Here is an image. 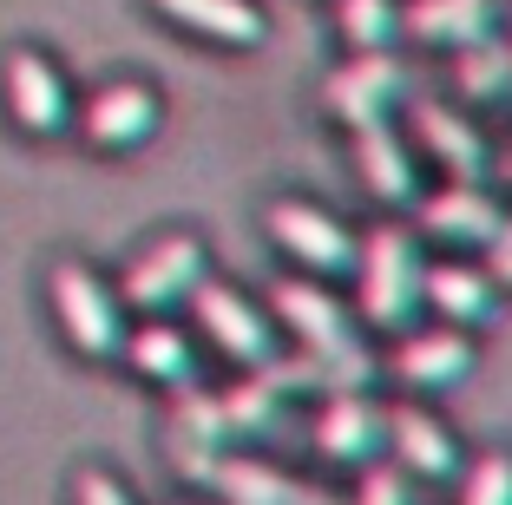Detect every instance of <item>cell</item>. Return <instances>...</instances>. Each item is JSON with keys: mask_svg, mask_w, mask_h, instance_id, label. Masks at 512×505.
<instances>
[{"mask_svg": "<svg viewBox=\"0 0 512 505\" xmlns=\"http://www.w3.org/2000/svg\"><path fill=\"white\" fill-rule=\"evenodd\" d=\"M421 276H427V250L414 223H375L355 250V322L375 335H401L407 322H421Z\"/></svg>", "mask_w": 512, "mask_h": 505, "instance_id": "6da1fadb", "label": "cell"}, {"mask_svg": "<svg viewBox=\"0 0 512 505\" xmlns=\"http://www.w3.org/2000/svg\"><path fill=\"white\" fill-rule=\"evenodd\" d=\"M46 302H53V322H60L66 348L79 361H119L125 348V302L119 283H106L92 263L79 256H60L53 276H46Z\"/></svg>", "mask_w": 512, "mask_h": 505, "instance_id": "7a4b0ae2", "label": "cell"}, {"mask_svg": "<svg viewBox=\"0 0 512 505\" xmlns=\"http://www.w3.org/2000/svg\"><path fill=\"white\" fill-rule=\"evenodd\" d=\"M184 309H191V335H197V342L217 348V355H224L230 368H243V374L263 368V361L283 348L276 315L263 309L256 296L230 289V283H211V276H204V283L191 289V302H184Z\"/></svg>", "mask_w": 512, "mask_h": 505, "instance_id": "3957f363", "label": "cell"}, {"mask_svg": "<svg viewBox=\"0 0 512 505\" xmlns=\"http://www.w3.org/2000/svg\"><path fill=\"white\" fill-rule=\"evenodd\" d=\"M204 276H211V250L191 230H171V237L145 243L119 269V302H125V315H171V309L191 302V289Z\"/></svg>", "mask_w": 512, "mask_h": 505, "instance_id": "277c9868", "label": "cell"}, {"mask_svg": "<svg viewBox=\"0 0 512 505\" xmlns=\"http://www.w3.org/2000/svg\"><path fill=\"white\" fill-rule=\"evenodd\" d=\"M263 230H270V243L302 276H348V269H355V250H362V230L342 223L335 210L309 204V197H276V204L263 210Z\"/></svg>", "mask_w": 512, "mask_h": 505, "instance_id": "5b68a950", "label": "cell"}, {"mask_svg": "<svg viewBox=\"0 0 512 505\" xmlns=\"http://www.w3.org/2000/svg\"><path fill=\"white\" fill-rule=\"evenodd\" d=\"M407 99H414V79H407V66L394 60V46L388 53H348V60L322 79V105H329V119L348 125V132L394 119Z\"/></svg>", "mask_w": 512, "mask_h": 505, "instance_id": "8992f818", "label": "cell"}, {"mask_svg": "<svg viewBox=\"0 0 512 505\" xmlns=\"http://www.w3.org/2000/svg\"><path fill=\"white\" fill-rule=\"evenodd\" d=\"M381 368L394 374L401 387H414V394H447V387L473 381V368H480V342H473V328H453V322H407L401 335H394L388 361Z\"/></svg>", "mask_w": 512, "mask_h": 505, "instance_id": "52a82bcc", "label": "cell"}, {"mask_svg": "<svg viewBox=\"0 0 512 505\" xmlns=\"http://www.w3.org/2000/svg\"><path fill=\"white\" fill-rule=\"evenodd\" d=\"M302 433H309L322 466H348V473H355V466L388 453V407H381L368 387H342V394H322Z\"/></svg>", "mask_w": 512, "mask_h": 505, "instance_id": "ba28073f", "label": "cell"}, {"mask_svg": "<svg viewBox=\"0 0 512 505\" xmlns=\"http://www.w3.org/2000/svg\"><path fill=\"white\" fill-rule=\"evenodd\" d=\"M0 92H7V119L27 138H66L73 132V86L40 46H14L0 60Z\"/></svg>", "mask_w": 512, "mask_h": 505, "instance_id": "9c48e42d", "label": "cell"}, {"mask_svg": "<svg viewBox=\"0 0 512 505\" xmlns=\"http://www.w3.org/2000/svg\"><path fill=\"white\" fill-rule=\"evenodd\" d=\"M263 309L276 315V328L289 335V348H322V355H329V348L362 342L355 309H348L322 276H283V283H270V302H263Z\"/></svg>", "mask_w": 512, "mask_h": 505, "instance_id": "30bf717a", "label": "cell"}, {"mask_svg": "<svg viewBox=\"0 0 512 505\" xmlns=\"http://www.w3.org/2000/svg\"><path fill=\"white\" fill-rule=\"evenodd\" d=\"M73 125L92 151H112V158H119V151H138V145L158 138L165 99H158L145 79H106L86 105H73Z\"/></svg>", "mask_w": 512, "mask_h": 505, "instance_id": "8fae6325", "label": "cell"}, {"mask_svg": "<svg viewBox=\"0 0 512 505\" xmlns=\"http://www.w3.org/2000/svg\"><path fill=\"white\" fill-rule=\"evenodd\" d=\"M401 112H407V145L421 151V164H434L447 178H493V145L467 112H453L427 92H414Z\"/></svg>", "mask_w": 512, "mask_h": 505, "instance_id": "7c38bea8", "label": "cell"}, {"mask_svg": "<svg viewBox=\"0 0 512 505\" xmlns=\"http://www.w3.org/2000/svg\"><path fill=\"white\" fill-rule=\"evenodd\" d=\"M407 210H414L421 243H440V250H480L506 204H499V191L486 178H447L440 191H421Z\"/></svg>", "mask_w": 512, "mask_h": 505, "instance_id": "4fadbf2b", "label": "cell"}, {"mask_svg": "<svg viewBox=\"0 0 512 505\" xmlns=\"http://www.w3.org/2000/svg\"><path fill=\"white\" fill-rule=\"evenodd\" d=\"M421 315L453 328H486L499 315V283L486 276V263L473 250H447L421 276Z\"/></svg>", "mask_w": 512, "mask_h": 505, "instance_id": "5bb4252c", "label": "cell"}, {"mask_svg": "<svg viewBox=\"0 0 512 505\" xmlns=\"http://www.w3.org/2000/svg\"><path fill=\"white\" fill-rule=\"evenodd\" d=\"M388 460L421 486H453L460 466H467V446L453 440V427L440 414L407 401V407H388Z\"/></svg>", "mask_w": 512, "mask_h": 505, "instance_id": "9a60e30c", "label": "cell"}, {"mask_svg": "<svg viewBox=\"0 0 512 505\" xmlns=\"http://www.w3.org/2000/svg\"><path fill=\"white\" fill-rule=\"evenodd\" d=\"M230 453V420H224V401H217L204 381L178 387L171 394V466L197 486H211L217 460Z\"/></svg>", "mask_w": 512, "mask_h": 505, "instance_id": "2e32d148", "label": "cell"}, {"mask_svg": "<svg viewBox=\"0 0 512 505\" xmlns=\"http://www.w3.org/2000/svg\"><path fill=\"white\" fill-rule=\"evenodd\" d=\"M355 171H362V191L388 210H407L421 197V151L407 145V132L394 119L355 132Z\"/></svg>", "mask_w": 512, "mask_h": 505, "instance_id": "e0dca14e", "label": "cell"}, {"mask_svg": "<svg viewBox=\"0 0 512 505\" xmlns=\"http://www.w3.org/2000/svg\"><path fill=\"white\" fill-rule=\"evenodd\" d=\"M151 14L171 20V27L191 33V40L230 46V53H250V46L270 40V20H263L256 0H151Z\"/></svg>", "mask_w": 512, "mask_h": 505, "instance_id": "ac0fdd59", "label": "cell"}, {"mask_svg": "<svg viewBox=\"0 0 512 505\" xmlns=\"http://www.w3.org/2000/svg\"><path fill=\"white\" fill-rule=\"evenodd\" d=\"M499 27H506V0H401V33L421 46L460 53Z\"/></svg>", "mask_w": 512, "mask_h": 505, "instance_id": "d6986e66", "label": "cell"}, {"mask_svg": "<svg viewBox=\"0 0 512 505\" xmlns=\"http://www.w3.org/2000/svg\"><path fill=\"white\" fill-rule=\"evenodd\" d=\"M119 361H132L145 381L171 387V394L191 387V381H204V368H197V335H191V328H178L171 315H145L138 328H125Z\"/></svg>", "mask_w": 512, "mask_h": 505, "instance_id": "ffe728a7", "label": "cell"}, {"mask_svg": "<svg viewBox=\"0 0 512 505\" xmlns=\"http://www.w3.org/2000/svg\"><path fill=\"white\" fill-rule=\"evenodd\" d=\"M211 492H217V505H316L322 486L283 473V466L263 460V453H237V446H230L224 460H217V473H211Z\"/></svg>", "mask_w": 512, "mask_h": 505, "instance_id": "44dd1931", "label": "cell"}, {"mask_svg": "<svg viewBox=\"0 0 512 505\" xmlns=\"http://www.w3.org/2000/svg\"><path fill=\"white\" fill-rule=\"evenodd\" d=\"M217 401H224V420H230V446H243V440H283V433L296 427V414H289V394H276L263 374L224 387Z\"/></svg>", "mask_w": 512, "mask_h": 505, "instance_id": "7402d4cb", "label": "cell"}, {"mask_svg": "<svg viewBox=\"0 0 512 505\" xmlns=\"http://www.w3.org/2000/svg\"><path fill=\"white\" fill-rule=\"evenodd\" d=\"M453 86H460L467 105L512 99V40L506 33H486V40L460 46V53H453Z\"/></svg>", "mask_w": 512, "mask_h": 505, "instance_id": "603a6c76", "label": "cell"}, {"mask_svg": "<svg viewBox=\"0 0 512 505\" xmlns=\"http://www.w3.org/2000/svg\"><path fill=\"white\" fill-rule=\"evenodd\" d=\"M335 33L348 53H388L401 40V0H335Z\"/></svg>", "mask_w": 512, "mask_h": 505, "instance_id": "cb8c5ba5", "label": "cell"}, {"mask_svg": "<svg viewBox=\"0 0 512 505\" xmlns=\"http://www.w3.org/2000/svg\"><path fill=\"white\" fill-rule=\"evenodd\" d=\"M460 505H512V453H473L467 466H460Z\"/></svg>", "mask_w": 512, "mask_h": 505, "instance_id": "d4e9b609", "label": "cell"}, {"mask_svg": "<svg viewBox=\"0 0 512 505\" xmlns=\"http://www.w3.org/2000/svg\"><path fill=\"white\" fill-rule=\"evenodd\" d=\"M355 473H362V486H355L348 505H421V479H407L388 453L368 460V466H355Z\"/></svg>", "mask_w": 512, "mask_h": 505, "instance_id": "484cf974", "label": "cell"}, {"mask_svg": "<svg viewBox=\"0 0 512 505\" xmlns=\"http://www.w3.org/2000/svg\"><path fill=\"white\" fill-rule=\"evenodd\" d=\"M480 263H486V276H493L499 289H512V210H499V223L486 230V243H480Z\"/></svg>", "mask_w": 512, "mask_h": 505, "instance_id": "4316f807", "label": "cell"}, {"mask_svg": "<svg viewBox=\"0 0 512 505\" xmlns=\"http://www.w3.org/2000/svg\"><path fill=\"white\" fill-rule=\"evenodd\" d=\"M73 505H138V499L125 492V479L106 473V466H86V473L73 479Z\"/></svg>", "mask_w": 512, "mask_h": 505, "instance_id": "83f0119b", "label": "cell"}, {"mask_svg": "<svg viewBox=\"0 0 512 505\" xmlns=\"http://www.w3.org/2000/svg\"><path fill=\"white\" fill-rule=\"evenodd\" d=\"M493 178H499V184H512V145H506V151L493 158Z\"/></svg>", "mask_w": 512, "mask_h": 505, "instance_id": "f1b7e54d", "label": "cell"}, {"mask_svg": "<svg viewBox=\"0 0 512 505\" xmlns=\"http://www.w3.org/2000/svg\"><path fill=\"white\" fill-rule=\"evenodd\" d=\"M506 20H512V0H506Z\"/></svg>", "mask_w": 512, "mask_h": 505, "instance_id": "f546056e", "label": "cell"}]
</instances>
